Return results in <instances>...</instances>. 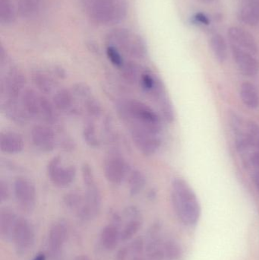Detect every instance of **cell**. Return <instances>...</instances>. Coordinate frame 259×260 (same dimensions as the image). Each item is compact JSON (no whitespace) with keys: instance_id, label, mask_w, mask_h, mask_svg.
<instances>
[{"instance_id":"6da1fadb","label":"cell","mask_w":259,"mask_h":260,"mask_svg":"<svg viewBox=\"0 0 259 260\" xmlns=\"http://www.w3.org/2000/svg\"><path fill=\"white\" fill-rule=\"evenodd\" d=\"M171 200L179 221L185 225H196L201 217V206L196 193L183 179L172 182Z\"/></svg>"},{"instance_id":"7a4b0ae2","label":"cell","mask_w":259,"mask_h":260,"mask_svg":"<svg viewBox=\"0 0 259 260\" xmlns=\"http://www.w3.org/2000/svg\"><path fill=\"white\" fill-rule=\"evenodd\" d=\"M117 112L126 126L130 124L142 126L159 135L162 130L159 115L149 105L135 99L120 101L117 103Z\"/></svg>"},{"instance_id":"3957f363","label":"cell","mask_w":259,"mask_h":260,"mask_svg":"<svg viewBox=\"0 0 259 260\" xmlns=\"http://www.w3.org/2000/svg\"><path fill=\"white\" fill-rule=\"evenodd\" d=\"M88 18L97 24H115L126 18L128 0H83Z\"/></svg>"},{"instance_id":"277c9868","label":"cell","mask_w":259,"mask_h":260,"mask_svg":"<svg viewBox=\"0 0 259 260\" xmlns=\"http://www.w3.org/2000/svg\"><path fill=\"white\" fill-rule=\"evenodd\" d=\"M109 45L117 47L126 55L136 59H143L147 53L144 39L126 28H116L107 35Z\"/></svg>"},{"instance_id":"5b68a950","label":"cell","mask_w":259,"mask_h":260,"mask_svg":"<svg viewBox=\"0 0 259 260\" xmlns=\"http://www.w3.org/2000/svg\"><path fill=\"white\" fill-rule=\"evenodd\" d=\"M25 76L21 70L15 67H10L2 75L0 80V98L21 99L26 89Z\"/></svg>"},{"instance_id":"8992f818","label":"cell","mask_w":259,"mask_h":260,"mask_svg":"<svg viewBox=\"0 0 259 260\" xmlns=\"http://www.w3.org/2000/svg\"><path fill=\"white\" fill-rule=\"evenodd\" d=\"M126 126L129 130L132 142L141 154L152 156L158 152L161 146L159 135L138 125L130 124Z\"/></svg>"},{"instance_id":"52a82bcc","label":"cell","mask_w":259,"mask_h":260,"mask_svg":"<svg viewBox=\"0 0 259 260\" xmlns=\"http://www.w3.org/2000/svg\"><path fill=\"white\" fill-rule=\"evenodd\" d=\"M76 167L64 165L60 156L53 157L47 167V177L56 187L65 188L70 186L76 179Z\"/></svg>"},{"instance_id":"ba28073f","label":"cell","mask_w":259,"mask_h":260,"mask_svg":"<svg viewBox=\"0 0 259 260\" xmlns=\"http://www.w3.org/2000/svg\"><path fill=\"white\" fill-rule=\"evenodd\" d=\"M13 192L17 204L23 212L30 213L34 209L36 191L31 180L26 177H18L14 182Z\"/></svg>"},{"instance_id":"9c48e42d","label":"cell","mask_w":259,"mask_h":260,"mask_svg":"<svg viewBox=\"0 0 259 260\" xmlns=\"http://www.w3.org/2000/svg\"><path fill=\"white\" fill-rule=\"evenodd\" d=\"M129 171L127 162L118 153H111L105 159L103 173L106 180L111 184H122L127 179Z\"/></svg>"},{"instance_id":"30bf717a","label":"cell","mask_w":259,"mask_h":260,"mask_svg":"<svg viewBox=\"0 0 259 260\" xmlns=\"http://www.w3.org/2000/svg\"><path fill=\"white\" fill-rule=\"evenodd\" d=\"M85 187L83 205L78 211L76 215L82 221H90L95 218L100 212L101 209L102 197L97 182L85 185Z\"/></svg>"},{"instance_id":"8fae6325","label":"cell","mask_w":259,"mask_h":260,"mask_svg":"<svg viewBox=\"0 0 259 260\" xmlns=\"http://www.w3.org/2000/svg\"><path fill=\"white\" fill-rule=\"evenodd\" d=\"M34 241L35 232L31 223L26 218L19 217L12 238L17 253L25 254L32 248Z\"/></svg>"},{"instance_id":"7c38bea8","label":"cell","mask_w":259,"mask_h":260,"mask_svg":"<svg viewBox=\"0 0 259 260\" xmlns=\"http://www.w3.org/2000/svg\"><path fill=\"white\" fill-rule=\"evenodd\" d=\"M30 139L35 148L44 153L51 152L58 145V137L52 126L36 125L30 131Z\"/></svg>"},{"instance_id":"4fadbf2b","label":"cell","mask_w":259,"mask_h":260,"mask_svg":"<svg viewBox=\"0 0 259 260\" xmlns=\"http://www.w3.org/2000/svg\"><path fill=\"white\" fill-rule=\"evenodd\" d=\"M52 102L59 112L66 115L76 117L83 112L71 88L58 89L53 94Z\"/></svg>"},{"instance_id":"5bb4252c","label":"cell","mask_w":259,"mask_h":260,"mask_svg":"<svg viewBox=\"0 0 259 260\" xmlns=\"http://www.w3.org/2000/svg\"><path fill=\"white\" fill-rule=\"evenodd\" d=\"M68 229L63 221H56L50 228L47 240V247L50 257L56 260L62 254L64 244L66 241Z\"/></svg>"},{"instance_id":"9a60e30c","label":"cell","mask_w":259,"mask_h":260,"mask_svg":"<svg viewBox=\"0 0 259 260\" xmlns=\"http://www.w3.org/2000/svg\"><path fill=\"white\" fill-rule=\"evenodd\" d=\"M0 99V109L6 118L18 126H24L28 123L30 119L21 104V99Z\"/></svg>"},{"instance_id":"2e32d148","label":"cell","mask_w":259,"mask_h":260,"mask_svg":"<svg viewBox=\"0 0 259 260\" xmlns=\"http://www.w3.org/2000/svg\"><path fill=\"white\" fill-rule=\"evenodd\" d=\"M233 59L237 68L245 76H255L259 72V62L252 53L231 43Z\"/></svg>"},{"instance_id":"e0dca14e","label":"cell","mask_w":259,"mask_h":260,"mask_svg":"<svg viewBox=\"0 0 259 260\" xmlns=\"http://www.w3.org/2000/svg\"><path fill=\"white\" fill-rule=\"evenodd\" d=\"M161 226L158 222L151 226L144 241L145 252L150 260H161L164 257V242L161 237Z\"/></svg>"},{"instance_id":"ac0fdd59","label":"cell","mask_w":259,"mask_h":260,"mask_svg":"<svg viewBox=\"0 0 259 260\" xmlns=\"http://www.w3.org/2000/svg\"><path fill=\"white\" fill-rule=\"evenodd\" d=\"M125 217L127 221L120 232L121 241H126L133 238L142 227L143 221L141 213L135 206H129L124 212Z\"/></svg>"},{"instance_id":"d6986e66","label":"cell","mask_w":259,"mask_h":260,"mask_svg":"<svg viewBox=\"0 0 259 260\" xmlns=\"http://www.w3.org/2000/svg\"><path fill=\"white\" fill-rule=\"evenodd\" d=\"M120 222L121 218L120 215L117 213H114L110 224L105 226L102 230L100 234V242L105 250H114L118 245L120 241H121Z\"/></svg>"},{"instance_id":"ffe728a7","label":"cell","mask_w":259,"mask_h":260,"mask_svg":"<svg viewBox=\"0 0 259 260\" xmlns=\"http://www.w3.org/2000/svg\"><path fill=\"white\" fill-rule=\"evenodd\" d=\"M228 35L231 43L241 47L252 55L256 54L258 52L256 41L247 30L233 26L228 29Z\"/></svg>"},{"instance_id":"44dd1931","label":"cell","mask_w":259,"mask_h":260,"mask_svg":"<svg viewBox=\"0 0 259 260\" xmlns=\"http://www.w3.org/2000/svg\"><path fill=\"white\" fill-rule=\"evenodd\" d=\"M24 148L22 136L14 131L2 132L0 135V150L8 154H17Z\"/></svg>"},{"instance_id":"7402d4cb","label":"cell","mask_w":259,"mask_h":260,"mask_svg":"<svg viewBox=\"0 0 259 260\" xmlns=\"http://www.w3.org/2000/svg\"><path fill=\"white\" fill-rule=\"evenodd\" d=\"M19 216L13 210L4 208L0 211V236L5 241H12Z\"/></svg>"},{"instance_id":"603a6c76","label":"cell","mask_w":259,"mask_h":260,"mask_svg":"<svg viewBox=\"0 0 259 260\" xmlns=\"http://www.w3.org/2000/svg\"><path fill=\"white\" fill-rule=\"evenodd\" d=\"M42 94L33 88H26L21 97V102L28 117L39 119Z\"/></svg>"},{"instance_id":"cb8c5ba5","label":"cell","mask_w":259,"mask_h":260,"mask_svg":"<svg viewBox=\"0 0 259 260\" xmlns=\"http://www.w3.org/2000/svg\"><path fill=\"white\" fill-rule=\"evenodd\" d=\"M30 78L36 90L43 95L52 94L56 88V79L49 72L35 70L32 71Z\"/></svg>"},{"instance_id":"d4e9b609","label":"cell","mask_w":259,"mask_h":260,"mask_svg":"<svg viewBox=\"0 0 259 260\" xmlns=\"http://www.w3.org/2000/svg\"><path fill=\"white\" fill-rule=\"evenodd\" d=\"M238 18L248 25H257L259 23V0H243L239 9Z\"/></svg>"},{"instance_id":"484cf974","label":"cell","mask_w":259,"mask_h":260,"mask_svg":"<svg viewBox=\"0 0 259 260\" xmlns=\"http://www.w3.org/2000/svg\"><path fill=\"white\" fill-rule=\"evenodd\" d=\"M152 98L158 102L159 105L160 111L164 120L169 123H172L175 120L174 109L170 102V99L166 94L164 86L157 90L153 94Z\"/></svg>"},{"instance_id":"4316f807","label":"cell","mask_w":259,"mask_h":260,"mask_svg":"<svg viewBox=\"0 0 259 260\" xmlns=\"http://www.w3.org/2000/svg\"><path fill=\"white\" fill-rule=\"evenodd\" d=\"M38 120H42L44 124L50 126L57 124L59 122V111L53 105V102H50L43 94L41 97V109Z\"/></svg>"},{"instance_id":"83f0119b","label":"cell","mask_w":259,"mask_h":260,"mask_svg":"<svg viewBox=\"0 0 259 260\" xmlns=\"http://www.w3.org/2000/svg\"><path fill=\"white\" fill-rule=\"evenodd\" d=\"M126 180L128 182L129 194L132 197L139 195L144 189L147 182L144 173L138 169L130 170Z\"/></svg>"},{"instance_id":"f1b7e54d","label":"cell","mask_w":259,"mask_h":260,"mask_svg":"<svg viewBox=\"0 0 259 260\" xmlns=\"http://www.w3.org/2000/svg\"><path fill=\"white\" fill-rule=\"evenodd\" d=\"M240 95L242 102L247 108L255 109L259 106L258 91L253 84L245 82L240 86Z\"/></svg>"},{"instance_id":"f546056e","label":"cell","mask_w":259,"mask_h":260,"mask_svg":"<svg viewBox=\"0 0 259 260\" xmlns=\"http://www.w3.org/2000/svg\"><path fill=\"white\" fill-rule=\"evenodd\" d=\"M210 47L214 57L220 63H224L228 59V45L224 37L220 34H214L210 38Z\"/></svg>"},{"instance_id":"4dcf8cb0","label":"cell","mask_w":259,"mask_h":260,"mask_svg":"<svg viewBox=\"0 0 259 260\" xmlns=\"http://www.w3.org/2000/svg\"><path fill=\"white\" fill-rule=\"evenodd\" d=\"M82 111L85 113L87 117V120H97L100 118L103 114V108L101 104L98 99H96L94 95L91 96L87 100L84 101L81 104Z\"/></svg>"},{"instance_id":"1f68e13d","label":"cell","mask_w":259,"mask_h":260,"mask_svg":"<svg viewBox=\"0 0 259 260\" xmlns=\"http://www.w3.org/2000/svg\"><path fill=\"white\" fill-rule=\"evenodd\" d=\"M120 70L121 76L125 82L130 85L139 83L140 77L142 72L136 62L133 61L125 62L124 65Z\"/></svg>"},{"instance_id":"d6a6232c","label":"cell","mask_w":259,"mask_h":260,"mask_svg":"<svg viewBox=\"0 0 259 260\" xmlns=\"http://www.w3.org/2000/svg\"><path fill=\"white\" fill-rule=\"evenodd\" d=\"M82 136L85 143L90 148H97L100 147L101 142L97 134V126L94 120H86L82 129Z\"/></svg>"},{"instance_id":"836d02e7","label":"cell","mask_w":259,"mask_h":260,"mask_svg":"<svg viewBox=\"0 0 259 260\" xmlns=\"http://www.w3.org/2000/svg\"><path fill=\"white\" fill-rule=\"evenodd\" d=\"M15 10L10 0H0V23L9 25L15 21Z\"/></svg>"},{"instance_id":"e575fe53","label":"cell","mask_w":259,"mask_h":260,"mask_svg":"<svg viewBox=\"0 0 259 260\" xmlns=\"http://www.w3.org/2000/svg\"><path fill=\"white\" fill-rule=\"evenodd\" d=\"M164 255L167 260H181L182 257V247L173 239L164 241Z\"/></svg>"},{"instance_id":"d590c367","label":"cell","mask_w":259,"mask_h":260,"mask_svg":"<svg viewBox=\"0 0 259 260\" xmlns=\"http://www.w3.org/2000/svg\"><path fill=\"white\" fill-rule=\"evenodd\" d=\"M84 203V195L77 191H71L65 194L63 198V203L67 209L74 211L77 213Z\"/></svg>"},{"instance_id":"8d00e7d4","label":"cell","mask_w":259,"mask_h":260,"mask_svg":"<svg viewBox=\"0 0 259 260\" xmlns=\"http://www.w3.org/2000/svg\"><path fill=\"white\" fill-rule=\"evenodd\" d=\"M40 0H19L18 12L22 18H29L36 13L39 7Z\"/></svg>"},{"instance_id":"74e56055","label":"cell","mask_w":259,"mask_h":260,"mask_svg":"<svg viewBox=\"0 0 259 260\" xmlns=\"http://www.w3.org/2000/svg\"><path fill=\"white\" fill-rule=\"evenodd\" d=\"M160 79L149 71H142L140 77L139 85L144 92L151 94L156 88Z\"/></svg>"},{"instance_id":"f35d334b","label":"cell","mask_w":259,"mask_h":260,"mask_svg":"<svg viewBox=\"0 0 259 260\" xmlns=\"http://www.w3.org/2000/svg\"><path fill=\"white\" fill-rule=\"evenodd\" d=\"M71 89L79 105L82 104L84 101L87 100L93 96V91L91 87L84 82H78V83L75 84L71 87Z\"/></svg>"},{"instance_id":"ab89813d","label":"cell","mask_w":259,"mask_h":260,"mask_svg":"<svg viewBox=\"0 0 259 260\" xmlns=\"http://www.w3.org/2000/svg\"><path fill=\"white\" fill-rule=\"evenodd\" d=\"M129 249V260H143V253L145 250L144 241L142 238H138L134 240L130 245Z\"/></svg>"},{"instance_id":"60d3db41","label":"cell","mask_w":259,"mask_h":260,"mask_svg":"<svg viewBox=\"0 0 259 260\" xmlns=\"http://www.w3.org/2000/svg\"><path fill=\"white\" fill-rule=\"evenodd\" d=\"M228 120H229L230 126H231V129L237 136L246 134V133H243L244 123H243V119L237 113H235V111L229 112Z\"/></svg>"},{"instance_id":"b9f144b4","label":"cell","mask_w":259,"mask_h":260,"mask_svg":"<svg viewBox=\"0 0 259 260\" xmlns=\"http://www.w3.org/2000/svg\"><path fill=\"white\" fill-rule=\"evenodd\" d=\"M106 56L111 63L118 69H121L124 65L125 61L120 50L114 46L108 45L106 47Z\"/></svg>"},{"instance_id":"7bdbcfd3","label":"cell","mask_w":259,"mask_h":260,"mask_svg":"<svg viewBox=\"0 0 259 260\" xmlns=\"http://www.w3.org/2000/svg\"><path fill=\"white\" fill-rule=\"evenodd\" d=\"M82 180H83L84 185L91 184V183H96L95 176H94V171L92 168L88 164H84L82 167Z\"/></svg>"},{"instance_id":"ee69618b","label":"cell","mask_w":259,"mask_h":260,"mask_svg":"<svg viewBox=\"0 0 259 260\" xmlns=\"http://www.w3.org/2000/svg\"><path fill=\"white\" fill-rule=\"evenodd\" d=\"M58 145L65 152H69L74 150L75 142L69 136H62L60 139H58Z\"/></svg>"},{"instance_id":"f6af8a7d","label":"cell","mask_w":259,"mask_h":260,"mask_svg":"<svg viewBox=\"0 0 259 260\" xmlns=\"http://www.w3.org/2000/svg\"><path fill=\"white\" fill-rule=\"evenodd\" d=\"M48 72L56 80H62L67 77L66 71L61 66H53Z\"/></svg>"},{"instance_id":"bcb514c9","label":"cell","mask_w":259,"mask_h":260,"mask_svg":"<svg viewBox=\"0 0 259 260\" xmlns=\"http://www.w3.org/2000/svg\"><path fill=\"white\" fill-rule=\"evenodd\" d=\"M9 197V189L8 183L2 179L0 180V201L6 202Z\"/></svg>"},{"instance_id":"7dc6e473","label":"cell","mask_w":259,"mask_h":260,"mask_svg":"<svg viewBox=\"0 0 259 260\" xmlns=\"http://www.w3.org/2000/svg\"><path fill=\"white\" fill-rule=\"evenodd\" d=\"M194 19L196 22L200 23L201 24H203V25L208 26L211 24V20L203 12H197V13L195 14Z\"/></svg>"},{"instance_id":"c3c4849f","label":"cell","mask_w":259,"mask_h":260,"mask_svg":"<svg viewBox=\"0 0 259 260\" xmlns=\"http://www.w3.org/2000/svg\"><path fill=\"white\" fill-rule=\"evenodd\" d=\"M129 257V246L123 247L119 250L117 255V260H127Z\"/></svg>"},{"instance_id":"681fc988","label":"cell","mask_w":259,"mask_h":260,"mask_svg":"<svg viewBox=\"0 0 259 260\" xmlns=\"http://www.w3.org/2000/svg\"><path fill=\"white\" fill-rule=\"evenodd\" d=\"M249 161L254 168H258L259 169V150L251 154L250 157H249Z\"/></svg>"},{"instance_id":"f907efd6","label":"cell","mask_w":259,"mask_h":260,"mask_svg":"<svg viewBox=\"0 0 259 260\" xmlns=\"http://www.w3.org/2000/svg\"><path fill=\"white\" fill-rule=\"evenodd\" d=\"M88 49L91 50V52H92L93 53H99V48L98 46L96 45V44L93 42H90L89 45L88 46Z\"/></svg>"},{"instance_id":"816d5d0a","label":"cell","mask_w":259,"mask_h":260,"mask_svg":"<svg viewBox=\"0 0 259 260\" xmlns=\"http://www.w3.org/2000/svg\"><path fill=\"white\" fill-rule=\"evenodd\" d=\"M252 181H253L254 184H255V187H256L259 193V171L254 174L253 177H252Z\"/></svg>"},{"instance_id":"f5cc1de1","label":"cell","mask_w":259,"mask_h":260,"mask_svg":"<svg viewBox=\"0 0 259 260\" xmlns=\"http://www.w3.org/2000/svg\"><path fill=\"white\" fill-rule=\"evenodd\" d=\"M32 260H47V255L44 253H39Z\"/></svg>"},{"instance_id":"db71d44e","label":"cell","mask_w":259,"mask_h":260,"mask_svg":"<svg viewBox=\"0 0 259 260\" xmlns=\"http://www.w3.org/2000/svg\"><path fill=\"white\" fill-rule=\"evenodd\" d=\"M196 2L202 3V4L211 5L214 3L215 0H196Z\"/></svg>"}]
</instances>
